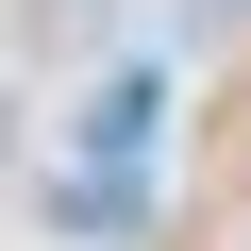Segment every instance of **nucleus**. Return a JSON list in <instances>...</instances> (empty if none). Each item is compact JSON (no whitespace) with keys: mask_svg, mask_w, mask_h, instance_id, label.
<instances>
[{"mask_svg":"<svg viewBox=\"0 0 251 251\" xmlns=\"http://www.w3.org/2000/svg\"><path fill=\"white\" fill-rule=\"evenodd\" d=\"M17 67H100V34H117V0H17Z\"/></svg>","mask_w":251,"mask_h":251,"instance_id":"f257e3e1","label":"nucleus"}]
</instances>
